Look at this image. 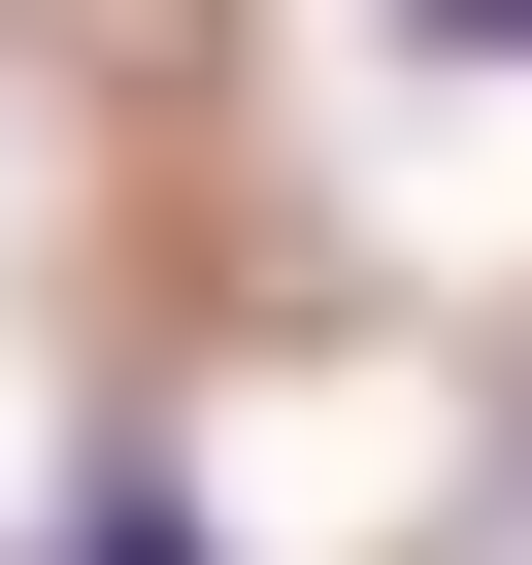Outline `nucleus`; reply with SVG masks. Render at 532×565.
I'll return each instance as SVG.
<instances>
[{
  "label": "nucleus",
  "instance_id": "f257e3e1",
  "mask_svg": "<svg viewBox=\"0 0 532 565\" xmlns=\"http://www.w3.org/2000/svg\"><path fill=\"white\" fill-rule=\"evenodd\" d=\"M67 565H200V499H167V466H100V499H67Z\"/></svg>",
  "mask_w": 532,
  "mask_h": 565
},
{
  "label": "nucleus",
  "instance_id": "f03ea898",
  "mask_svg": "<svg viewBox=\"0 0 532 565\" xmlns=\"http://www.w3.org/2000/svg\"><path fill=\"white\" fill-rule=\"evenodd\" d=\"M400 34H433V67H532V0H400Z\"/></svg>",
  "mask_w": 532,
  "mask_h": 565
}]
</instances>
